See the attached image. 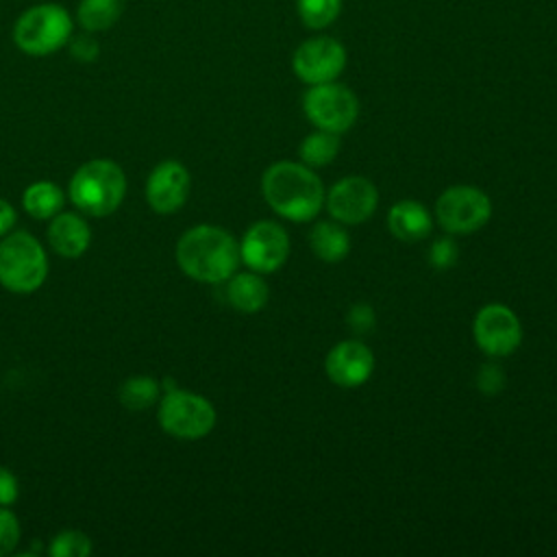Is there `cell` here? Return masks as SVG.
<instances>
[{
	"instance_id": "cell-1",
	"label": "cell",
	"mask_w": 557,
	"mask_h": 557,
	"mask_svg": "<svg viewBox=\"0 0 557 557\" xmlns=\"http://www.w3.org/2000/svg\"><path fill=\"white\" fill-rule=\"evenodd\" d=\"M261 194L274 213L289 222L313 220L324 205L320 176L296 161H276L261 176Z\"/></svg>"
},
{
	"instance_id": "cell-2",
	"label": "cell",
	"mask_w": 557,
	"mask_h": 557,
	"mask_svg": "<svg viewBox=\"0 0 557 557\" xmlns=\"http://www.w3.org/2000/svg\"><path fill=\"white\" fill-rule=\"evenodd\" d=\"M176 263L194 281L222 283L235 274L239 244L220 226L198 224L181 235L176 244Z\"/></svg>"
},
{
	"instance_id": "cell-3",
	"label": "cell",
	"mask_w": 557,
	"mask_h": 557,
	"mask_svg": "<svg viewBox=\"0 0 557 557\" xmlns=\"http://www.w3.org/2000/svg\"><path fill=\"white\" fill-rule=\"evenodd\" d=\"M126 194V176L122 168L109 159L83 163L70 181V200L87 215L102 218L113 213Z\"/></svg>"
},
{
	"instance_id": "cell-4",
	"label": "cell",
	"mask_w": 557,
	"mask_h": 557,
	"mask_svg": "<svg viewBox=\"0 0 557 557\" xmlns=\"http://www.w3.org/2000/svg\"><path fill=\"white\" fill-rule=\"evenodd\" d=\"M48 259L41 244L24 233H11L0 242V283L15 294H30L46 281Z\"/></svg>"
},
{
	"instance_id": "cell-5",
	"label": "cell",
	"mask_w": 557,
	"mask_h": 557,
	"mask_svg": "<svg viewBox=\"0 0 557 557\" xmlns=\"http://www.w3.org/2000/svg\"><path fill=\"white\" fill-rule=\"evenodd\" d=\"M72 20L61 4H37L26 9L13 28V41L20 50L33 57H44L67 44Z\"/></svg>"
},
{
	"instance_id": "cell-6",
	"label": "cell",
	"mask_w": 557,
	"mask_h": 557,
	"mask_svg": "<svg viewBox=\"0 0 557 557\" xmlns=\"http://www.w3.org/2000/svg\"><path fill=\"white\" fill-rule=\"evenodd\" d=\"M159 424L176 440H200L215 426V409L200 394L170 389L159 403Z\"/></svg>"
},
{
	"instance_id": "cell-7",
	"label": "cell",
	"mask_w": 557,
	"mask_h": 557,
	"mask_svg": "<svg viewBox=\"0 0 557 557\" xmlns=\"http://www.w3.org/2000/svg\"><path fill=\"white\" fill-rule=\"evenodd\" d=\"M492 218L490 196L474 185H453L435 200V220L450 235H470Z\"/></svg>"
},
{
	"instance_id": "cell-8",
	"label": "cell",
	"mask_w": 557,
	"mask_h": 557,
	"mask_svg": "<svg viewBox=\"0 0 557 557\" xmlns=\"http://www.w3.org/2000/svg\"><path fill=\"white\" fill-rule=\"evenodd\" d=\"M302 109L315 128L342 135L355 124L359 115V100L346 85L329 81L311 85L302 98Z\"/></svg>"
},
{
	"instance_id": "cell-9",
	"label": "cell",
	"mask_w": 557,
	"mask_h": 557,
	"mask_svg": "<svg viewBox=\"0 0 557 557\" xmlns=\"http://www.w3.org/2000/svg\"><path fill=\"white\" fill-rule=\"evenodd\" d=\"M472 335L485 355L507 357L516 352L522 342V324L507 305L490 302L476 311Z\"/></svg>"
},
{
	"instance_id": "cell-10",
	"label": "cell",
	"mask_w": 557,
	"mask_h": 557,
	"mask_svg": "<svg viewBox=\"0 0 557 557\" xmlns=\"http://www.w3.org/2000/svg\"><path fill=\"white\" fill-rule=\"evenodd\" d=\"M287 257L289 235L281 224L272 220H259L250 224L239 242V261L259 274L276 272L287 261Z\"/></svg>"
},
{
	"instance_id": "cell-11",
	"label": "cell",
	"mask_w": 557,
	"mask_h": 557,
	"mask_svg": "<svg viewBox=\"0 0 557 557\" xmlns=\"http://www.w3.org/2000/svg\"><path fill=\"white\" fill-rule=\"evenodd\" d=\"M324 205L329 215L339 224H361L374 213L379 189L366 176H344L326 191Z\"/></svg>"
},
{
	"instance_id": "cell-12",
	"label": "cell",
	"mask_w": 557,
	"mask_h": 557,
	"mask_svg": "<svg viewBox=\"0 0 557 557\" xmlns=\"http://www.w3.org/2000/svg\"><path fill=\"white\" fill-rule=\"evenodd\" d=\"M294 72L307 85L335 81L346 65V50L333 37H315L294 52Z\"/></svg>"
},
{
	"instance_id": "cell-13",
	"label": "cell",
	"mask_w": 557,
	"mask_h": 557,
	"mask_svg": "<svg viewBox=\"0 0 557 557\" xmlns=\"http://www.w3.org/2000/svg\"><path fill=\"white\" fill-rule=\"evenodd\" d=\"M326 376L339 387H359L374 372V355L359 339L337 342L324 359Z\"/></svg>"
},
{
	"instance_id": "cell-14",
	"label": "cell",
	"mask_w": 557,
	"mask_h": 557,
	"mask_svg": "<svg viewBox=\"0 0 557 557\" xmlns=\"http://www.w3.org/2000/svg\"><path fill=\"white\" fill-rule=\"evenodd\" d=\"M191 178L183 163L178 161H161L148 176L146 198L152 211L157 213H174L178 211L189 196Z\"/></svg>"
},
{
	"instance_id": "cell-15",
	"label": "cell",
	"mask_w": 557,
	"mask_h": 557,
	"mask_svg": "<svg viewBox=\"0 0 557 557\" xmlns=\"http://www.w3.org/2000/svg\"><path fill=\"white\" fill-rule=\"evenodd\" d=\"M48 242L61 257L74 259L87 250L91 242V231L81 215L59 211L48 226Z\"/></svg>"
},
{
	"instance_id": "cell-16",
	"label": "cell",
	"mask_w": 557,
	"mask_h": 557,
	"mask_svg": "<svg viewBox=\"0 0 557 557\" xmlns=\"http://www.w3.org/2000/svg\"><path fill=\"white\" fill-rule=\"evenodd\" d=\"M387 228L400 242H420L433 228V218L418 200H400L387 211Z\"/></svg>"
},
{
	"instance_id": "cell-17",
	"label": "cell",
	"mask_w": 557,
	"mask_h": 557,
	"mask_svg": "<svg viewBox=\"0 0 557 557\" xmlns=\"http://www.w3.org/2000/svg\"><path fill=\"white\" fill-rule=\"evenodd\" d=\"M270 287L259 272H239L228 276L226 300L242 313H257L268 305Z\"/></svg>"
},
{
	"instance_id": "cell-18",
	"label": "cell",
	"mask_w": 557,
	"mask_h": 557,
	"mask_svg": "<svg viewBox=\"0 0 557 557\" xmlns=\"http://www.w3.org/2000/svg\"><path fill=\"white\" fill-rule=\"evenodd\" d=\"M313 255L324 263H339L350 252V237L337 220H322L309 233Z\"/></svg>"
},
{
	"instance_id": "cell-19",
	"label": "cell",
	"mask_w": 557,
	"mask_h": 557,
	"mask_svg": "<svg viewBox=\"0 0 557 557\" xmlns=\"http://www.w3.org/2000/svg\"><path fill=\"white\" fill-rule=\"evenodd\" d=\"M63 202H65L63 191L50 181H37L33 185H28L24 191V198H22L26 213L37 220L54 218L63 209Z\"/></svg>"
},
{
	"instance_id": "cell-20",
	"label": "cell",
	"mask_w": 557,
	"mask_h": 557,
	"mask_svg": "<svg viewBox=\"0 0 557 557\" xmlns=\"http://www.w3.org/2000/svg\"><path fill=\"white\" fill-rule=\"evenodd\" d=\"M342 148V141H339V135L337 133H331V131H315L311 135H307L300 146H298V157H300V163H305L307 168H324L329 165L337 152Z\"/></svg>"
},
{
	"instance_id": "cell-21",
	"label": "cell",
	"mask_w": 557,
	"mask_h": 557,
	"mask_svg": "<svg viewBox=\"0 0 557 557\" xmlns=\"http://www.w3.org/2000/svg\"><path fill=\"white\" fill-rule=\"evenodd\" d=\"M124 11V0H81L78 22L85 30L111 28Z\"/></svg>"
},
{
	"instance_id": "cell-22",
	"label": "cell",
	"mask_w": 557,
	"mask_h": 557,
	"mask_svg": "<svg viewBox=\"0 0 557 557\" xmlns=\"http://www.w3.org/2000/svg\"><path fill=\"white\" fill-rule=\"evenodd\" d=\"M159 400V383L152 376H131L120 385V403L126 409H148Z\"/></svg>"
},
{
	"instance_id": "cell-23",
	"label": "cell",
	"mask_w": 557,
	"mask_h": 557,
	"mask_svg": "<svg viewBox=\"0 0 557 557\" xmlns=\"http://www.w3.org/2000/svg\"><path fill=\"white\" fill-rule=\"evenodd\" d=\"M342 11V0H298V15L309 28L329 26Z\"/></svg>"
},
{
	"instance_id": "cell-24",
	"label": "cell",
	"mask_w": 557,
	"mask_h": 557,
	"mask_svg": "<svg viewBox=\"0 0 557 557\" xmlns=\"http://www.w3.org/2000/svg\"><path fill=\"white\" fill-rule=\"evenodd\" d=\"M48 553L52 557H87L91 553V540L81 531H61L50 542Z\"/></svg>"
},
{
	"instance_id": "cell-25",
	"label": "cell",
	"mask_w": 557,
	"mask_h": 557,
	"mask_svg": "<svg viewBox=\"0 0 557 557\" xmlns=\"http://www.w3.org/2000/svg\"><path fill=\"white\" fill-rule=\"evenodd\" d=\"M457 257H459V248L453 237H440L429 248V263L435 270L453 268L457 263Z\"/></svg>"
},
{
	"instance_id": "cell-26",
	"label": "cell",
	"mask_w": 557,
	"mask_h": 557,
	"mask_svg": "<svg viewBox=\"0 0 557 557\" xmlns=\"http://www.w3.org/2000/svg\"><path fill=\"white\" fill-rule=\"evenodd\" d=\"M20 542V522L13 511L0 507V557L9 555Z\"/></svg>"
},
{
	"instance_id": "cell-27",
	"label": "cell",
	"mask_w": 557,
	"mask_h": 557,
	"mask_svg": "<svg viewBox=\"0 0 557 557\" xmlns=\"http://www.w3.org/2000/svg\"><path fill=\"white\" fill-rule=\"evenodd\" d=\"M476 387L487 396L498 394L505 387V372L494 363H483L476 372Z\"/></svg>"
},
{
	"instance_id": "cell-28",
	"label": "cell",
	"mask_w": 557,
	"mask_h": 557,
	"mask_svg": "<svg viewBox=\"0 0 557 557\" xmlns=\"http://www.w3.org/2000/svg\"><path fill=\"white\" fill-rule=\"evenodd\" d=\"M348 326L352 331H359V333H366L372 329L374 324V309L370 305H352L350 311H348Z\"/></svg>"
},
{
	"instance_id": "cell-29",
	"label": "cell",
	"mask_w": 557,
	"mask_h": 557,
	"mask_svg": "<svg viewBox=\"0 0 557 557\" xmlns=\"http://www.w3.org/2000/svg\"><path fill=\"white\" fill-rule=\"evenodd\" d=\"M74 59L83 61V63H89L98 57V41L89 35H78L72 39V46H70Z\"/></svg>"
},
{
	"instance_id": "cell-30",
	"label": "cell",
	"mask_w": 557,
	"mask_h": 557,
	"mask_svg": "<svg viewBox=\"0 0 557 557\" xmlns=\"http://www.w3.org/2000/svg\"><path fill=\"white\" fill-rule=\"evenodd\" d=\"M17 479L11 470L0 468V507H9L17 498Z\"/></svg>"
},
{
	"instance_id": "cell-31",
	"label": "cell",
	"mask_w": 557,
	"mask_h": 557,
	"mask_svg": "<svg viewBox=\"0 0 557 557\" xmlns=\"http://www.w3.org/2000/svg\"><path fill=\"white\" fill-rule=\"evenodd\" d=\"M15 224V209L7 202V200H0V237L7 235Z\"/></svg>"
}]
</instances>
